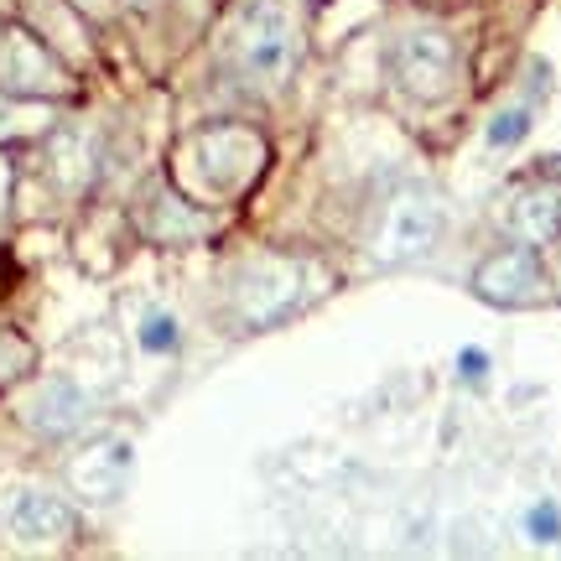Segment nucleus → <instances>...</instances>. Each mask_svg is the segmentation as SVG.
I'll return each instance as SVG.
<instances>
[{"instance_id":"obj_1","label":"nucleus","mask_w":561,"mask_h":561,"mask_svg":"<svg viewBox=\"0 0 561 561\" xmlns=\"http://www.w3.org/2000/svg\"><path fill=\"white\" fill-rule=\"evenodd\" d=\"M229 58L250 83H286L301 62V26L286 0H244L229 26Z\"/></svg>"},{"instance_id":"obj_2","label":"nucleus","mask_w":561,"mask_h":561,"mask_svg":"<svg viewBox=\"0 0 561 561\" xmlns=\"http://www.w3.org/2000/svg\"><path fill=\"white\" fill-rule=\"evenodd\" d=\"M437 234H442V203L421 182H405L380 203V214L369 224V250L385 265H416L432 255Z\"/></svg>"},{"instance_id":"obj_3","label":"nucleus","mask_w":561,"mask_h":561,"mask_svg":"<svg viewBox=\"0 0 561 561\" xmlns=\"http://www.w3.org/2000/svg\"><path fill=\"white\" fill-rule=\"evenodd\" d=\"M318 271L301 261H261L250 265L240 276V286H234V312H240V322L255 333V328H271V322L291 318L301 301L312 297L318 286Z\"/></svg>"},{"instance_id":"obj_4","label":"nucleus","mask_w":561,"mask_h":561,"mask_svg":"<svg viewBox=\"0 0 561 561\" xmlns=\"http://www.w3.org/2000/svg\"><path fill=\"white\" fill-rule=\"evenodd\" d=\"M390 73L411 100L437 104L453 79H458V42L447 37L442 26H416V32H401L390 42Z\"/></svg>"},{"instance_id":"obj_5","label":"nucleus","mask_w":561,"mask_h":561,"mask_svg":"<svg viewBox=\"0 0 561 561\" xmlns=\"http://www.w3.org/2000/svg\"><path fill=\"white\" fill-rule=\"evenodd\" d=\"M0 89L21 94V100H53V94L68 89V73L32 32L0 26Z\"/></svg>"},{"instance_id":"obj_6","label":"nucleus","mask_w":561,"mask_h":561,"mask_svg":"<svg viewBox=\"0 0 561 561\" xmlns=\"http://www.w3.org/2000/svg\"><path fill=\"white\" fill-rule=\"evenodd\" d=\"M193 151H198V167L203 178L214 182L219 193H240L255 182L265 161V140L255 130H244V125H214V130H203L193 140Z\"/></svg>"},{"instance_id":"obj_7","label":"nucleus","mask_w":561,"mask_h":561,"mask_svg":"<svg viewBox=\"0 0 561 561\" xmlns=\"http://www.w3.org/2000/svg\"><path fill=\"white\" fill-rule=\"evenodd\" d=\"M541 286H546V271H541L536 244H510V250L489 255L473 271V291L483 301H494V307H530V301L541 297Z\"/></svg>"},{"instance_id":"obj_8","label":"nucleus","mask_w":561,"mask_h":561,"mask_svg":"<svg viewBox=\"0 0 561 561\" xmlns=\"http://www.w3.org/2000/svg\"><path fill=\"white\" fill-rule=\"evenodd\" d=\"M11 536L16 541H68L73 536V510L58 500V494H47V489H21L16 504H11Z\"/></svg>"},{"instance_id":"obj_9","label":"nucleus","mask_w":561,"mask_h":561,"mask_svg":"<svg viewBox=\"0 0 561 561\" xmlns=\"http://www.w3.org/2000/svg\"><path fill=\"white\" fill-rule=\"evenodd\" d=\"M504 219L520 244H551L561 234V198L551 187H520L504 208Z\"/></svg>"},{"instance_id":"obj_10","label":"nucleus","mask_w":561,"mask_h":561,"mask_svg":"<svg viewBox=\"0 0 561 561\" xmlns=\"http://www.w3.org/2000/svg\"><path fill=\"white\" fill-rule=\"evenodd\" d=\"M125 473H130V442H100L73 462V483L89 500H115Z\"/></svg>"},{"instance_id":"obj_11","label":"nucleus","mask_w":561,"mask_h":561,"mask_svg":"<svg viewBox=\"0 0 561 561\" xmlns=\"http://www.w3.org/2000/svg\"><path fill=\"white\" fill-rule=\"evenodd\" d=\"M83 421H89V401H83L79 385H68V380L42 385V396L32 401V426H37L42 437H73Z\"/></svg>"},{"instance_id":"obj_12","label":"nucleus","mask_w":561,"mask_h":561,"mask_svg":"<svg viewBox=\"0 0 561 561\" xmlns=\"http://www.w3.org/2000/svg\"><path fill=\"white\" fill-rule=\"evenodd\" d=\"M151 208H146V234L161 244H187V240H198V234H208L214 224L198 219L193 208L182 198H172V193H157V198H146Z\"/></svg>"},{"instance_id":"obj_13","label":"nucleus","mask_w":561,"mask_h":561,"mask_svg":"<svg viewBox=\"0 0 561 561\" xmlns=\"http://www.w3.org/2000/svg\"><path fill=\"white\" fill-rule=\"evenodd\" d=\"M140 348H151V354H172V348H178V322L167 318V312H151V318L140 322Z\"/></svg>"},{"instance_id":"obj_14","label":"nucleus","mask_w":561,"mask_h":561,"mask_svg":"<svg viewBox=\"0 0 561 561\" xmlns=\"http://www.w3.org/2000/svg\"><path fill=\"white\" fill-rule=\"evenodd\" d=\"M525 130H530V110H504L489 125V146H515V140H525Z\"/></svg>"},{"instance_id":"obj_15","label":"nucleus","mask_w":561,"mask_h":561,"mask_svg":"<svg viewBox=\"0 0 561 561\" xmlns=\"http://www.w3.org/2000/svg\"><path fill=\"white\" fill-rule=\"evenodd\" d=\"M525 530H530L536 541H561V504L541 500L530 515H525Z\"/></svg>"},{"instance_id":"obj_16","label":"nucleus","mask_w":561,"mask_h":561,"mask_svg":"<svg viewBox=\"0 0 561 561\" xmlns=\"http://www.w3.org/2000/svg\"><path fill=\"white\" fill-rule=\"evenodd\" d=\"M458 369H462V380H468V385H483V380H489V354H479V348H462Z\"/></svg>"},{"instance_id":"obj_17","label":"nucleus","mask_w":561,"mask_h":561,"mask_svg":"<svg viewBox=\"0 0 561 561\" xmlns=\"http://www.w3.org/2000/svg\"><path fill=\"white\" fill-rule=\"evenodd\" d=\"M541 172H546V178H551V182H561V157H546V167H541Z\"/></svg>"},{"instance_id":"obj_18","label":"nucleus","mask_w":561,"mask_h":561,"mask_svg":"<svg viewBox=\"0 0 561 561\" xmlns=\"http://www.w3.org/2000/svg\"><path fill=\"white\" fill-rule=\"evenodd\" d=\"M125 5H151V0H125Z\"/></svg>"}]
</instances>
